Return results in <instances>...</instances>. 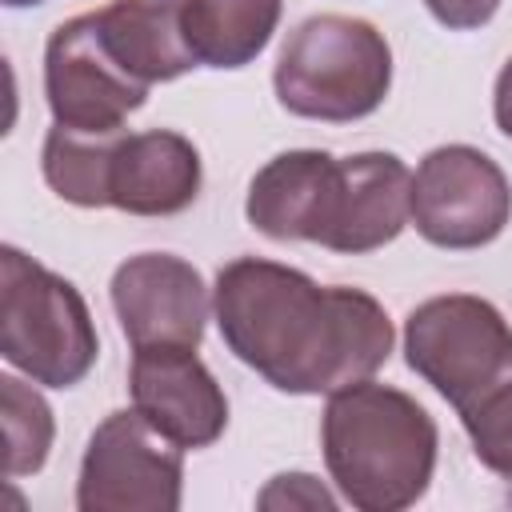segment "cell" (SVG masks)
I'll return each instance as SVG.
<instances>
[{"mask_svg": "<svg viewBox=\"0 0 512 512\" xmlns=\"http://www.w3.org/2000/svg\"><path fill=\"white\" fill-rule=\"evenodd\" d=\"M212 308L224 344L292 396L360 384L392 352V320L368 292L320 288L276 260L244 256L220 268Z\"/></svg>", "mask_w": 512, "mask_h": 512, "instance_id": "1", "label": "cell"}, {"mask_svg": "<svg viewBox=\"0 0 512 512\" xmlns=\"http://www.w3.org/2000/svg\"><path fill=\"white\" fill-rule=\"evenodd\" d=\"M324 464L352 508L400 512L416 504L436 468L432 416L388 384H348L324 408Z\"/></svg>", "mask_w": 512, "mask_h": 512, "instance_id": "2", "label": "cell"}, {"mask_svg": "<svg viewBox=\"0 0 512 512\" xmlns=\"http://www.w3.org/2000/svg\"><path fill=\"white\" fill-rule=\"evenodd\" d=\"M392 84L388 40L356 16L304 20L276 60V96L308 120H360L376 112Z\"/></svg>", "mask_w": 512, "mask_h": 512, "instance_id": "3", "label": "cell"}, {"mask_svg": "<svg viewBox=\"0 0 512 512\" xmlns=\"http://www.w3.org/2000/svg\"><path fill=\"white\" fill-rule=\"evenodd\" d=\"M0 352L48 388L80 384L100 352L84 296L20 248L0 252Z\"/></svg>", "mask_w": 512, "mask_h": 512, "instance_id": "4", "label": "cell"}, {"mask_svg": "<svg viewBox=\"0 0 512 512\" xmlns=\"http://www.w3.org/2000/svg\"><path fill=\"white\" fill-rule=\"evenodd\" d=\"M404 352L460 416L512 380V328L480 296L424 300L408 316Z\"/></svg>", "mask_w": 512, "mask_h": 512, "instance_id": "5", "label": "cell"}, {"mask_svg": "<svg viewBox=\"0 0 512 512\" xmlns=\"http://www.w3.org/2000/svg\"><path fill=\"white\" fill-rule=\"evenodd\" d=\"M184 448L148 416L112 412L88 440L76 504L80 512H176Z\"/></svg>", "mask_w": 512, "mask_h": 512, "instance_id": "6", "label": "cell"}, {"mask_svg": "<svg viewBox=\"0 0 512 512\" xmlns=\"http://www.w3.org/2000/svg\"><path fill=\"white\" fill-rule=\"evenodd\" d=\"M512 188L492 156L468 144L428 152L412 176V224L436 248H480L504 232Z\"/></svg>", "mask_w": 512, "mask_h": 512, "instance_id": "7", "label": "cell"}, {"mask_svg": "<svg viewBox=\"0 0 512 512\" xmlns=\"http://www.w3.org/2000/svg\"><path fill=\"white\" fill-rule=\"evenodd\" d=\"M44 92L52 120L80 132H116L148 100V84L128 76L108 52L96 12L60 24L44 52Z\"/></svg>", "mask_w": 512, "mask_h": 512, "instance_id": "8", "label": "cell"}, {"mask_svg": "<svg viewBox=\"0 0 512 512\" xmlns=\"http://www.w3.org/2000/svg\"><path fill=\"white\" fill-rule=\"evenodd\" d=\"M112 308L132 348L180 344L196 348L208 320V288L200 272L168 252H144L116 268Z\"/></svg>", "mask_w": 512, "mask_h": 512, "instance_id": "9", "label": "cell"}, {"mask_svg": "<svg viewBox=\"0 0 512 512\" xmlns=\"http://www.w3.org/2000/svg\"><path fill=\"white\" fill-rule=\"evenodd\" d=\"M132 404L180 448L212 444L228 424V400L196 348L152 344L132 356Z\"/></svg>", "mask_w": 512, "mask_h": 512, "instance_id": "10", "label": "cell"}, {"mask_svg": "<svg viewBox=\"0 0 512 512\" xmlns=\"http://www.w3.org/2000/svg\"><path fill=\"white\" fill-rule=\"evenodd\" d=\"M344 168L328 152H280L268 160L248 188V220L272 240H312L328 248L340 216Z\"/></svg>", "mask_w": 512, "mask_h": 512, "instance_id": "11", "label": "cell"}, {"mask_svg": "<svg viewBox=\"0 0 512 512\" xmlns=\"http://www.w3.org/2000/svg\"><path fill=\"white\" fill-rule=\"evenodd\" d=\"M200 192V152L168 128L120 132L108 168V204L132 216L184 212Z\"/></svg>", "mask_w": 512, "mask_h": 512, "instance_id": "12", "label": "cell"}, {"mask_svg": "<svg viewBox=\"0 0 512 512\" xmlns=\"http://www.w3.org/2000/svg\"><path fill=\"white\" fill-rule=\"evenodd\" d=\"M344 196L328 236L332 252H372L404 232L412 220V172L392 152H360L340 160Z\"/></svg>", "mask_w": 512, "mask_h": 512, "instance_id": "13", "label": "cell"}, {"mask_svg": "<svg viewBox=\"0 0 512 512\" xmlns=\"http://www.w3.org/2000/svg\"><path fill=\"white\" fill-rule=\"evenodd\" d=\"M96 28L120 68L148 88L196 68L180 32V4L172 0H112L96 12Z\"/></svg>", "mask_w": 512, "mask_h": 512, "instance_id": "14", "label": "cell"}, {"mask_svg": "<svg viewBox=\"0 0 512 512\" xmlns=\"http://www.w3.org/2000/svg\"><path fill=\"white\" fill-rule=\"evenodd\" d=\"M280 20V0H180V32L208 68H244L264 52Z\"/></svg>", "mask_w": 512, "mask_h": 512, "instance_id": "15", "label": "cell"}, {"mask_svg": "<svg viewBox=\"0 0 512 512\" xmlns=\"http://www.w3.org/2000/svg\"><path fill=\"white\" fill-rule=\"evenodd\" d=\"M120 132L124 128L80 132V128L56 124L44 140V180L52 184V192L80 208L108 204V168H112Z\"/></svg>", "mask_w": 512, "mask_h": 512, "instance_id": "16", "label": "cell"}, {"mask_svg": "<svg viewBox=\"0 0 512 512\" xmlns=\"http://www.w3.org/2000/svg\"><path fill=\"white\" fill-rule=\"evenodd\" d=\"M0 424H4V476H32L52 448V412L16 376H0Z\"/></svg>", "mask_w": 512, "mask_h": 512, "instance_id": "17", "label": "cell"}, {"mask_svg": "<svg viewBox=\"0 0 512 512\" xmlns=\"http://www.w3.org/2000/svg\"><path fill=\"white\" fill-rule=\"evenodd\" d=\"M464 428L472 436V452L484 468L512 480V380L500 384L492 396H484L476 408H468Z\"/></svg>", "mask_w": 512, "mask_h": 512, "instance_id": "18", "label": "cell"}, {"mask_svg": "<svg viewBox=\"0 0 512 512\" xmlns=\"http://www.w3.org/2000/svg\"><path fill=\"white\" fill-rule=\"evenodd\" d=\"M260 508H336V500L328 496V488L320 484V480H312V476H304V472H284V476H276L264 492H260V500H256Z\"/></svg>", "mask_w": 512, "mask_h": 512, "instance_id": "19", "label": "cell"}, {"mask_svg": "<svg viewBox=\"0 0 512 512\" xmlns=\"http://www.w3.org/2000/svg\"><path fill=\"white\" fill-rule=\"evenodd\" d=\"M424 4L444 28H456V32L488 24L500 8V0H424Z\"/></svg>", "mask_w": 512, "mask_h": 512, "instance_id": "20", "label": "cell"}, {"mask_svg": "<svg viewBox=\"0 0 512 512\" xmlns=\"http://www.w3.org/2000/svg\"><path fill=\"white\" fill-rule=\"evenodd\" d=\"M492 108H496L500 132L512 136V60H508V64L500 68V76H496V100H492Z\"/></svg>", "mask_w": 512, "mask_h": 512, "instance_id": "21", "label": "cell"}, {"mask_svg": "<svg viewBox=\"0 0 512 512\" xmlns=\"http://www.w3.org/2000/svg\"><path fill=\"white\" fill-rule=\"evenodd\" d=\"M8 8H28V4H44V0H4Z\"/></svg>", "mask_w": 512, "mask_h": 512, "instance_id": "22", "label": "cell"}]
</instances>
